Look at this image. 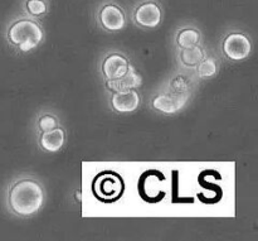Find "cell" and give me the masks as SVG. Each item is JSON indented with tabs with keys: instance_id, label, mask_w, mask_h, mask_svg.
Returning a JSON list of instances; mask_svg holds the SVG:
<instances>
[{
	"instance_id": "5bb4252c",
	"label": "cell",
	"mask_w": 258,
	"mask_h": 241,
	"mask_svg": "<svg viewBox=\"0 0 258 241\" xmlns=\"http://www.w3.org/2000/svg\"><path fill=\"white\" fill-rule=\"evenodd\" d=\"M216 72H217V65L216 62H214V60H212V58L201 62V65H199L198 67V73L201 77H204V78L211 77V76H213Z\"/></svg>"
},
{
	"instance_id": "ba28073f",
	"label": "cell",
	"mask_w": 258,
	"mask_h": 241,
	"mask_svg": "<svg viewBox=\"0 0 258 241\" xmlns=\"http://www.w3.org/2000/svg\"><path fill=\"white\" fill-rule=\"evenodd\" d=\"M189 98V93L184 95H159L154 99V108L163 111L166 114H173L181 109L185 104L186 99Z\"/></svg>"
},
{
	"instance_id": "9c48e42d",
	"label": "cell",
	"mask_w": 258,
	"mask_h": 241,
	"mask_svg": "<svg viewBox=\"0 0 258 241\" xmlns=\"http://www.w3.org/2000/svg\"><path fill=\"white\" fill-rule=\"evenodd\" d=\"M140 83L141 77L138 75V72H135V70L131 66H128L127 72L122 77L117 78V80H108L107 87L110 90L115 91V92H123V91L138 87V86H140Z\"/></svg>"
},
{
	"instance_id": "277c9868",
	"label": "cell",
	"mask_w": 258,
	"mask_h": 241,
	"mask_svg": "<svg viewBox=\"0 0 258 241\" xmlns=\"http://www.w3.org/2000/svg\"><path fill=\"white\" fill-rule=\"evenodd\" d=\"M135 20L143 27L155 28L161 22V9L154 0L141 2L135 9Z\"/></svg>"
},
{
	"instance_id": "8992f818",
	"label": "cell",
	"mask_w": 258,
	"mask_h": 241,
	"mask_svg": "<svg viewBox=\"0 0 258 241\" xmlns=\"http://www.w3.org/2000/svg\"><path fill=\"white\" fill-rule=\"evenodd\" d=\"M103 75L107 80H117L121 78L128 70V62L123 56L113 53L108 56L102 66Z\"/></svg>"
},
{
	"instance_id": "9a60e30c",
	"label": "cell",
	"mask_w": 258,
	"mask_h": 241,
	"mask_svg": "<svg viewBox=\"0 0 258 241\" xmlns=\"http://www.w3.org/2000/svg\"><path fill=\"white\" fill-rule=\"evenodd\" d=\"M39 128L42 131H49L57 128V120L53 116L45 115L39 120Z\"/></svg>"
},
{
	"instance_id": "8fae6325",
	"label": "cell",
	"mask_w": 258,
	"mask_h": 241,
	"mask_svg": "<svg viewBox=\"0 0 258 241\" xmlns=\"http://www.w3.org/2000/svg\"><path fill=\"white\" fill-rule=\"evenodd\" d=\"M199 34L194 29H184L178 35V44L184 50L193 48L198 44Z\"/></svg>"
},
{
	"instance_id": "52a82bcc",
	"label": "cell",
	"mask_w": 258,
	"mask_h": 241,
	"mask_svg": "<svg viewBox=\"0 0 258 241\" xmlns=\"http://www.w3.org/2000/svg\"><path fill=\"white\" fill-rule=\"evenodd\" d=\"M140 98L135 90L117 92L112 96V106L118 113H133L138 109Z\"/></svg>"
},
{
	"instance_id": "4fadbf2b",
	"label": "cell",
	"mask_w": 258,
	"mask_h": 241,
	"mask_svg": "<svg viewBox=\"0 0 258 241\" xmlns=\"http://www.w3.org/2000/svg\"><path fill=\"white\" fill-rule=\"evenodd\" d=\"M25 7H27L28 13L30 15H42L47 12V3L45 0H27L25 2Z\"/></svg>"
},
{
	"instance_id": "5b68a950",
	"label": "cell",
	"mask_w": 258,
	"mask_h": 241,
	"mask_svg": "<svg viewBox=\"0 0 258 241\" xmlns=\"http://www.w3.org/2000/svg\"><path fill=\"white\" fill-rule=\"evenodd\" d=\"M100 22L106 29L120 30L125 25V14L118 5L107 3L100 10Z\"/></svg>"
},
{
	"instance_id": "30bf717a",
	"label": "cell",
	"mask_w": 258,
	"mask_h": 241,
	"mask_svg": "<svg viewBox=\"0 0 258 241\" xmlns=\"http://www.w3.org/2000/svg\"><path fill=\"white\" fill-rule=\"evenodd\" d=\"M64 143V131L59 128H54L49 131H43L40 144L47 152H58Z\"/></svg>"
},
{
	"instance_id": "3957f363",
	"label": "cell",
	"mask_w": 258,
	"mask_h": 241,
	"mask_svg": "<svg viewBox=\"0 0 258 241\" xmlns=\"http://www.w3.org/2000/svg\"><path fill=\"white\" fill-rule=\"evenodd\" d=\"M223 51L228 58L233 61H241L248 57L251 53V42L241 33H232L224 39Z\"/></svg>"
},
{
	"instance_id": "6da1fadb",
	"label": "cell",
	"mask_w": 258,
	"mask_h": 241,
	"mask_svg": "<svg viewBox=\"0 0 258 241\" xmlns=\"http://www.w3.org/2000/svg\"><path fill=\"white\" fill-rule=\"evenodd\" d=\"M43 204V191L34 181H22L14 184L9 192V205L18 215L35 214Z\"/></svg>"
},
{
	"instance_id": "7a4b0ae2",
	"label": "cell",
	"mask_w": 258,
	"mask_h": 241,
	"mask_svg": "<svg viewBox=\"0 0 258 241\" xmlns=\"http://www.w3.org/2000/svg\"><path fill=\"white\" fill-rule=\"evenodd\" d=\"M8 38L13 44L18 45L20 51L28 52L37 47L42 40L43 33L39 25L29 19L15 22L8 30Z\"/></svg>"
},
{
	"instance_id": "7c38bea8",
	"label": "cell",
	"mask_w": 258,
	"mask_h": 241,
	"mask_svg": "<svg viewBox=\"0 0 258 241\" xmlns=\"http://www.w3.org/2000/svg\"><path fill=\"white\" fill-rule=\"evenodd\" d=\"M180 58L185 65L193 66V65H197V63H199L202 60H203V52H202L201 48L196 45V47L193 48L184 50V52L181 53Z\"/></svg>"
}]
</instances>
